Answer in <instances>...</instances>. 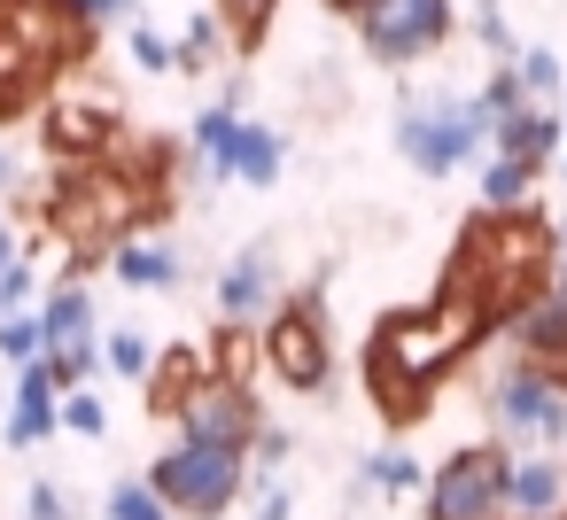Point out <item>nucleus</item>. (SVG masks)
Instances as JSON below:
<instances>
[{"label": "nucleus", "mask_w": 567, "mask_h": 520, "mask_svg": "<svg viewBox=\"0 0 567 520\" xmlns=\"http://www.w3.org/2000/svg\"><path fill=\"white\" fill-rule=\"evenodd\" d=\"M474 342H489L482 311L458 295V288H435L427 303H404L389 319H373L365 334V404L389 419V427H420L435 412V388L474 357Z\"/></svg>", "instance_id": "1"}, {"label": "nucleus", "mask_w": 567, "mask_h": 520, "mask_svg": "<svg viewBox=\"0 0 567 520\" xmlns=\"http://www.w3.org/2000/svg\"><path fill=\"white\" fill-rule=\"evenodd\" d=\"M559 280V226L536 210V202H505V210H474L443 257V280L435 288H458L489 334H505L544 288Z\"/></svg>", "instance_id": "2"}, {"label": "nucleus", "mask_w": 567, "mask_h": 520, "mask_svg": "<svg viewBox=\"0 0 567 520\" xmlns=\"http://www.w3.org/2000/svg\"><path fill=\"white\" fill-rule=\"evenodd\" d=\"M94 32L71 0H0V117H24L40 94H55L86 55Z\"/></svg>", "instance_id": "3"}, {"label": "nucleus", "mask_w": 567, "mask_h": 520, "mask_svg": "<svg viewBox=\"0 0 567 520\" xmlns=\"http://www.w3.org/2000/svg\"><path fill=\"white\" fill-rule=\"evenodd\" d=\"M164 202L156 195H141L117 164H86V171H71L63 187H55V210H48V226L71 241V257L79 264H94V257H117V233L125 226H141V218H156Z\"/></svg>", "instance_id": "4"}, {"label": "nucleus", "mask_w": 567, "mask_h": 520, "mask_svg": "<svg viewBox=\"0 0 567 520\" xmlns=\"http://www.w3.org/2000/svg\"><path fill=\"white\" fill-rule=\"evenodd\" d=\"M482 110L474 102H458L451 86H412L404 102H396V156L412 164V171H427V179H451L474 148H482Z\"/></svg>", "instance_id": "5"}, {"label": "nucleus", "mask_w": 567, "mask_h": 520, "mask_svg": "<svg viewBox=\"0 0 567 520\" xmlns=\"http://www.w3.org/2000/svg\"><path fill=\"white\" fill-rule=\"evenodd\" d=\"M489 435L497 443H528V450H567V381L544 357H513L489 381Z\"/></svg>", "instance_id": "6"}, {"label": "nucleus", "mask_w": 567, "mask_h": 520, "mask_svg": "<svg viewBox=\"0 0 567 520\" xmlns=\"http://www.w3.org/2000/svg\"><path fill=\"white\" fill-rule=\"evenodd\" d=\"M156 497L179 512V520H226L234 497L249 489V450H218V443H172L156 466H148Z\"/></svg>", "instance_id": "7"}, {"label": "nucleus", "mask_w": 567, "mask_h": 520, "mask_svg": "<svg viewBox=\"0 0 567 520\" xmlns=\"http://www.w3.org/2000/svg\"><path fill=\"white\" fill-rule=\"evenodd\" d=\"M265 365H272V381L280 388H296V396H327V381H334V326H327V295L319 288H303V295H280V311L265 319Z\"/></svg>", "instance_id": "8"}, {"label": "nucleus", "mask_w": 567, "mask_h": 520, "mask_svg": "<svg viewBox=\"0 0 567 520\" xmlns=\"http://www.w3.org/2000/svg\"><path fill=\"white\" fill-rule=\"evenodd\" d=\"M350 32H358V48L381 71H412V63H427L458 32V9H451V0H358Z\"/></svg>", "instance_id": "9"}, {"label": "nucleus", "mask_w": 567, "mask_h": 520, "mask_svg": "<svg viewBox=\"0 0 567 520\" xmlns=\"http://www.w3.org/2000/svg\"><path fill=\"white\" fill-rule=\"evenodd\" d=\"M513 450L489 435V443H466L451 450L435 474H427V520H513Z\"/></svg>", "instance_id": "10"}, {"label": "nucleus", "mask_w": 567, "mask_h": 520, "mask_svg": "<svg viewBox=\"0 0 567 520\" xmlns=\"http://www.w3.org/2000/svg\"><path fill=\"white\" fill-rule=\"evenodd\" d=\"M179 435L187 443H218V450H249L257 443V427H265V412H257V396H249V381H234V373H203L187 396H179Z\"/></svg>", "instance_id": "11"}, {"label": "nucleus", "mask_w": 567, "mask_h": 520, "mask_svg": "<svg viewBox=\"0 0 567 520\" xmlns=\"http://www.w3.org/2000/svg\"><path fill=\"white\" fill-rule=\"evenodd\" d=\"M40 334H48V357L63 365V381L79 388L94 365H102V326H94V295L79 280H63L48 303H40Z\"/></svg>", "instance_id": "12"}, {"label": "nucleus", "mask_w": 567, "mask_h": 520, "mask_svg": "<svg viewBox=\"0 0 567 520\" xmlns=\"http://www.w3.org/2000/svg\"><path fill=\"white\" fill-rule=\"evenodd\" d=\"M63 365L55 357H32V365H17V396H9V450H40L55 427H63Z\"/></svg>", "instance_id": "13"}, {"label": "nucleus", "mask_w": 567, "mask_h": 520, "mask_svg": "<svg viewBox=\"0 0 567 520\" xmlns=\"http://www.w3.org/2000/svg\"><path fill=\"white\" fill-rule=\"evenodd\" d=\"M280 295H288V280H280L272 241H249L241 257H226V272H218V311H226V319L257 326V319H272V311H280Z\"/></svg>", "instance_id": "14"}, {"label": "nucleus", "mask_w": 567, "mask_h": 520, "mask_svg": "<svg viewBox=\"0 0 567 520\" xmlns=\"http://www.w3.org/2000/svg\"><path fill=\"white\" fill-rule=\"evenodd\" d=\"M505 497H513V520H559V512H567V458H559V450L513 458Z\"/></svg>", "instance_id": "15"}, {"label": "nucleus", "mask_w": 567, "mask_h": 520, "mask_svg": "<svg viewBox=\"0 0 567 520\" xmlns=\"http://www.w3.org/2000/svg\"><path fill=\"white\" fill-rule=\"evenodd\" d=\"M48 148L55 156H79V164H94V156H110L117 148V117L110 110H94V102H63L55 94V110H48Z\"/></svg>", "instance_id": "16"}, {"label": "nucleus", "mask_w": 567, "mask_h": 520, "mask_svg": "<svg viewBox=\"0 0 567 520\" xmlns=\"http://www.w3.org/2000/svg\"><path fill=\"white\" fill-rule=\"evenodd\" d=\"M280 164H288V141L272 133V125H234V141H226V156H218V179H241V187H272L280 179Z\"/></svg>", "instance_id": "17"}, {"label": "nucleus", "mask_w": 567, "mask_h": 520, "mask_svg": "<svg viewBox=\"0 0 567 520\" xmlns=\"http://www.w3.org/2000/svg\"><path fill=\"white\" fill-rule=\"evenodd\" d=\"M497 148L544 171V164L567 148V117H559V110H544V102H528V110H513V117L497 125Z\"/></svg>", "instance_id": "18"}, {"label": "nucleus", "mask_w": 567, "mask_h": 520, "mask_svg": "<svg viewBox=\"0 0 567 520\" xmlns=\"http://www.w3.org/2000/svg\"><path fill=\"white\" fill-rule=\"evenodd\" d=\"M365 489H381V497H427V466L412 458V450H373L365 466H358V481H350V497H365Z\"/></svg>", "instance_id": "19"}, {"label": "nucleus", "mask_w": 567, "mask_h": 520, "mask_svg": "<svg viewBox=\"0 0 567 520\" xmlns=\"http://www.w3.org/2000/svg\"><path fill=\"white\" fill-rule=\"evenodd\" d=\"M203 373H210V365H203V357H195L187 342L156 350V365H148V412H164V419H172V412H179V396H187V388H195Z\"/></svg>", "instance_id": "20"}, {"label": "nucleus", "mask_w": 567, "mask_h": 520, "mask_svg": "<svg viewBox=\"0 0 567 520\" xmlns=\"http://www.w3.org/2000/svg\"><path fill=\"white\" fill-rule=\"evenodd\" d=\"M110 264H117L125 288H148V295L156 288H179V249H164V241H117Z\"/></svg>", "instance_id": "21"}, {"label": "nucleus", "mask_w": 567, "mask_h": 520, "mask_svg": "<svg viewBox=\"0 0 567 520\" xmlns=\"http://www.w3.org/2000/svg\"><path fill=\"white\" fill-rule=\"evenodd\" d=\"M210 9H218L226 40H234L241 55H257V48L272 40V17H280V0H210Z\"/></svg>", "instance_id": "22"}, {"label": "nucleus", "mask_w": 567, "mask_h": 520, "mask_svg": "<svg viewBox=\"0 0 567 520\" xmlns=\"http://www.w3.org/2000/svg\"><path fill=\"white\" fill-rule=\"evenodd\" d=\"M528 187H536V164H520V156H505V148L482 164V202H489V210H505V202H528Z\"/></svg>", "instance_id": "23"}, {"label": "nucleus", "mask_w": 567, "mask_h": 520, "mask_svg": "<svg viewBox=\"0 0 567 520\" xmlns=\"http://www.w3.org/2000/svg\"><path fill=\"white\" fill-rule=\"evenodd\" d=\"M218 48H234V40H226V24H218V9L187 17V32H179V71H187V79H195V71H210V63H218Z\"/></svg>", "instance_id": "24"}, {"label": "nucleus", "mask_w": 567, "mask_h": 520, "mask_svg": "<svg viewBox=\"0 0 567 520\" xmlns=\"http://www.w3.org/2000/svg\"><path fill=\"white\" fill-rule=\"evenodd\" d=\"M102 512H110V520H179V512L156 497V481H148V474H141V481H110Z\"/></svg>", "instance_id": "25"}, {"label": "nucleus", "mask_w": 567, "mask_h": 520, "mask_svg": "<svg viewBox=\"0 0 567 520\" xmlns=\"http://www.w3.org/2000/svg\"><path fill=\"white\" fill-rule=\"evenodd\" d=\"M102 365H110V373H125V381H148L156 342H148L141 326H117V334H102Z\"/></svg>", "instance_id": "26"}, {"label": "nucleus", "mask_w": 567, "mask_h": 520, "mask_svg": "<svg viewBox=\"0 0 567 520\" xmlns=\"http://www.w3.org/2000/svg\"><path fill=\"white\" fill-rule=\"evenodd\" d=\"M125 48H133L141 71H179V40H164L148 17H125Z\"/></svg>", "instance_id": "27"}, {"label": "nucleus", "mask_w": 567, "mask_h": 520, "mask_svg": "<svg viewBox=\"0 0 567 520\" xmlns=\"http://www.w3.org/2000/svg\"><path fill=\"white\" fill-rule=\"evenodd\" d=\"M474 110H482V125H489V133H497V125H505L513 110H528V86H520V71L505 63V71H497V79H489V86L474 94Z\"/></svg>", "instance_id": "28"}, {"label": "nucleus", "mask_w": 567, "mask_h": 520, "mask_svg": "<svg viewBox=\"0 0 567 520\" xmlns=\"http://www.w3.org/2000/svg\"><path fill=\"white\" fill-rule=\"evenodd\" d=\"M513 71H520L528 102H544V110H551V94L567 86V71H559V55H551V48H520V63H513Z\"/></svg>", "instance_id": "29"}, {"label": "nucleus", "mask_w": 567, "mask_h": 520, "mask_svg": "<svg viewBox=\"0 0 567 520\" xmlns=\"http://www.w3.org/2000/svg\"><path fill=\"white\" fill-rule=\"evenodd\" d=\"M63 427L86 435V443H102V435H110V404H102L94 388H63Z\"/></svg>", "instance_id": "30"}, {"label": "nucleus", "mask_w": 567, "mask_h": 520, "mask_svg": "<svg viewBox=\"0 0 567 520\" xmlns=\"http://www.w3.org/2000/svg\"><path fill=\"white\" fill-rule=\"evenodd\" d=\"M0 357H9V365H32V357H48V334H40V319H24V311H9V319H0Z\"/></svg>", "instance_id": "31"}, {"label": "nucleus", "mask_w": 567, "mask_h": 520, "mask_svg": "<svg viewBox=\"0 0 567 520\" xmlns=\"http://www.w3.org/2000/svg\"><path fill=\"white\" fill-rule=\"evenodd\" d=\"M234 125H241V102H218V110H203V117H195V148L210 156V171H218V156H226Z\"/></svg>", "instance_id": "32"}, {"label": "nucleus", "mask_w": 567, "mask_h": 520, "mask_svg": "<svg viewBox=\"0 0 567 520\" xmlns=\"http://www.w3.org/2000/svg\"><path fill=\"white\" fill-rule=\"evenodd\" d=\"M474 40H482L489 55L520 63V40H513V24H505V9H497V0H482V9H474Z\"/></svg>", "instance_id": "33"}, {"label": "nucleus", "mask_w": 567, "mask_h": 520, "mask_svg": "<svg viewBox=\"0 0 567 520\" xmlns=\"http://www.w3.org/2000/svg\"><path fill=\"white\" fill-rule=\"evenodd\" d=\"M24 520H79V505H71V489L32 481V489H24Z\"/></svg>", "instance_id": "34"}, {"label": "nucleus", "mask_w": 567, "mask_h": 520, "mask_svg": "<svg viewBox=\"0 0 567 520\" xmlns=\"http://www.w3.org/2000/svg\"><path fill=\"white\" fill-rule=\"evenodd\" d=\"M32 288H40V272H32L24 257H9V272H0V319L24 311V303H32Z\"/></svg>", "instance_id": "35"}, {"label": "nucleus", "mask_w": 567, "mask_h": 520, "mask_svg": "<svg viewBox=\"0 0 567 520\" xmlns=\"http://www.w3.org/2000/svg\"><path fill=\"white\" fill-rule=\"evenodd\" d=\"M86 24H110V17H141V0H71Z\"/></svg>", "instance_id": "36"}, {"label": "nucleus", "mask_w": 567, "mask_h": 520, "mask_svg": "<svg viewBox=\"0 0 567 520\" xmlns=\"http://www.w3.org/2000/svg\"><path fill=\"white\" fill-rule=\"evenodd\" d=\"M257 520H288V489H280V481L257 497Z\"/></svg>", "instance_id": "37"}, {"label": "nucleus", "mask_w": 567, "mask_h": 520, "mask_svg": "<svg viewBox=\"0 0 567 520\" xmlns=\"http://www.w3.org/2000/svg\"><path fill=\"white\" fill-rule=\"evenodd\" d=\"M9 257H17V241H9V226H0V272H9Z\"/></svg>", "instance_id": "38"}, {"label": "nucleus", "mask_w": 567, "mask_h": 520, "mask_svg": "<svg viewBox=\"0 0 567 520\" xmlns=\"http://www.w3.org/2000/svg\"><path fill=\"white\" fill-rule=\"evenodd\" d=\"M327 9H334V17H350V9H358V0H327Z\"/></svg>", "instance_id": "39"}, {"label": "nucleus", "mask_w": 567, "mask_h": 520, "mask_svg": "<svg viewBox=\"0 0 567 520\" xmlns=\"http://www.w3.org/2000/svg\"><path fill=\"white\" fill-rule=\"evenodd\" d=\"M551 365H559V381H567V357H551Z\"/></svg>", "instance_id": "40"}, {"label": "nucleus", "mask_w": 567, "mask_h": 520, "mask_svg": "<svg viewBox=\"0 0 567 520\" xmlns=\"http://www.w3.org/2000/svg\"><path fill=\"white\" fill-rule=\"evenodd\" d=\"M0 179H9V156H0Z\"/></svg>", "instance_id": "41"}, {"label": "nucleus", "mask_w": 567, "mask_h": 520, "mask_svg": "<svg viewBox=\"0 0 567 520\" xmlns=\"http://www.w3.org/2000/svg\"><path fill=\"white\" fill-rule=\"evenodd\" d=\"M559 164H567V156H559Z\"/></svg>", "instance_id": "42"}]
</instances>
